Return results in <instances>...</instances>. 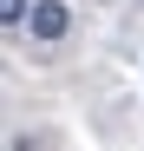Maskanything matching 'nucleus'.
<instances>
[{
    "label": "nucleus",
    "mask_w": 144,
    "mask_h": 151,
    "mask_svg": "<svg viewBox=\"0 0 144 151\" xmlns=\"http://www.w3.org/2000/svg\"><path fill=\"white\" fill-rule=\"evenodd\" d=\"M26 13H33L26 0H0V27H26Z\"/></svg>",
    "instance_id": "obj_2"
},
{
    "label": "nucleus",
    "mask_w": 144,
    "mask_h": 151,
    "mask_svg": "<svg viewBox=\"0 0 144 151\" xmlns=\"http://www.w3.org/2000/svg\"><path fill=\"white\" fill-rule=\"evenodd\" d=\"M26 27H33V40H66V27H72V7H66V0H33Z\"/></svg>",
    "instance_id": "obj_1"
}]
</instances>
